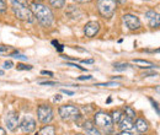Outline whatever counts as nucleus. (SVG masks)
<instances>
[{
    "label": "nucleus",
    "mask_w": 160,
    "mask_h": 135,
    "mask_svg": "<svg viewBox=\"0 0 160 135\" xmlns=\"http://www.w3.org/2000/svg\"><path fill=\"white\" fill-rule=\"evenodd\" d=\"M30 10L32 11L33 17L40 22L42 26L48 27L53 22V14L49 7L43 5L42 2H32Z\"/></svg>",
    "instance_id": "f257e3e1"
},
{
    "label": "nucleus",
    "mask_w": 160,
    "mask_h": 135,
    "mask_svg": "<svg viewBox=\"0 0 160 135\" xmlns=\"http://www.w3.org/2000/svg\"><path fill=\"white\" fill-rule=\"evenodd\" d=\"M60 119L63 122H75L80 118V111L77 106L73 104H64L58 108Z\"/></svg>",
    "instance_id": "f03ea898"
},
{
    "label": "nucleus",
    "mask_w": 160,
    "mask_h": 135,
    "mask_svg": "<svg viewBox=\"0 0 160 135\" xmlns=\"http://www.w3.org/2000/svg\"><path fill=\"white\" fill-rule=\"evenodd\" d=\"M117 9L116 0H98V10L103 19H111Z\"/></svg>",
    "instance_id": "7ed1b4c3"
},
{
    "label": "nucleus",
    "mask_w": 160,
    "mask_h": 135,
    "mask_svg": "<svg viewBox=\"0 0 160 135\" xmlns=\"http://www.w3.org/2000/svg\"><path fill=\"white\" fill-rule=\"evenodd\" d=\"M94 122H95V124L98 125V128L105 130L106 133L112 132L113 123H112V119H111L110 114H107L106 112L100 111V112L95 113V116H94Z\"/></svg>",
    "instance_id": "20e7f679"
},
{
    "label": "nucleus",
    "mask_w": 160,
    "mask_h": 135,
    "mask_svg": "<svg viewBox=\"0 0 160 135\" xmlns=\"http://www.w3.org/2000/svg\"><path fill=\"white\" fill-rule=\"evenodd\" d=\"M12 11L16 19L26 22H33L35 17L32 15V11L27 5H12Z\"/></svg>",
    "instance_id": "39448f33"
},
{
    "label": "nucleus",
    "mask_w": 160,
    "mask_h": 135,
    "mask_svg": "<svg viewBox=\"0 0 160 135\" xmlns=\"http://www.w3.org/2000/svg\"><path fill=\"white\" fill-rule=\"evenodd\" d=\"M37 118L42 124H49L53 118H54V113L51 106L48 104H41L37 108Z\"/></svg>",
    "instance_id": "423d86ee"
},
{
    "label": "nucleus",
    "mask_w": 160,
    "mask_h": 135,
    "mask_svg": "<svg viewBox=\"0 0 160 135\" xmlns=\"http://www.w3.org/2000/svg\"><path fill=\"white\" fill-rule=\"evenodd\" d=\"M123 23L126 25V27L129 30V31H136V30H139L142 23H140V20L136 16V15H132V14H126L123 15Z\"/></svg>",
    "instance_id": "0eeeda50"
},
{
    "label": "nucleus",
    "mask_w": 160,
    "mask_h": 135,
    "mask_svg": "<svg viewBox=\"0 0 160 135\" xmlns=\"http://www.w3.org/2000/svg\"><path fill=\"white\" fill-rule=\"evenodd\" d=\"M19 125H20V132L22 134H30L36 129V120L31 117H25Z\"/></svg>",
    "instance_id": "6e6552de"
},
{
    "label": "nucleus",
    "mask_w": 160,
    "mask_h": 135,
    "mask_svg": "<svg viewBox=\"0 0 160 135\" xmlns=\"http://www.w3.org/2000/svg\"><path fill=\"white\" fill-rule=\"evenodd\" d=\"M100 31V23L98 21H89L85 26H84V33L86 37L92 38L95 37Z\"/></svg>",
    "instance_id": "1a4fd4ad"
},
{
    "label": "nucleus",
    "mask_w": 160,
    "mask_h": 135,
    "mask_svg": "<svg viewBox=\"0 0 160 135\" xmlns=\"http://www.w3.org/2000/svg\"><path fill=\"white\" fill-rule=\"evenodd\" d=\"M19 120H20V117L16 112H9L6 116H5V124L8 127L9 130L14 132L18 125H19Z\"/></svg>",
    "instance_id": "9d476101"
},
{
    "label": "nucleus",
    "mask_w": 160,
    "mask_h": 135,
    "mask_svg": "<svg viewBox=\"0 0 160 135\" xmlns=\"http://www.w3.org/2000/svg\"><path fill=\"white\" fill-rule=\"evenodd\" d=\"M82 129L85 135H101V132L95 127V124L91 120H86L82 124Z\"/></svg>",
    "instance_id": "9b49d317"
},
{
    "label": "nucleus",
    "mask_w": 160,
    "mask_h": 135,
    "mask_svg": "<svg viewBox=\"0 0 160 135\" xmlns=\"http://www.w3.org/2000/svg\"><path fill=\"white\" fill-rule=\"evenodd\" d=\"M120 129L122 132H129L134 128V124H133V120L127 118V117H123L122 119L120 120Z\"/></svg>",
    "instance_id": "f8f14e48"
},
{
    "label": "nucleus",
    "mask_w": 160,
    "mask_h": 135,
    "mask_svg": "<svg viewBox=\"0 0 160 135\" xmlns=\"http://www.w3.org/2000/svg\"><path fill=\"white\" fill-rule=\"evenodd\" d=\"M134 125H136V129H137V132H138V133H140V134L145 133V132L148 130V128H149V125H148V122H147L145 119H143V118H138Z\"/></svg>",
    "instance_id": "ddd939ff"
},
{
    "label": "nucleus",
    "mask_w": 160,
    "mask_h": 135,
    "mask_svg": "<svg viewBox=\"0 0 160 135\" xmlns=\"http://www.w3.org/2000/svg\"><path fill=\"white\" fill-rule=\"evenodd\" d=\"M35 135H56V128L53 125H44Z\"/></svg>",
    "instance_id": "4468645a"
},
{
    "label": "nucleus",
    "mask_w": 160,
    "mask_h": 135,
    "mask_svg": "<svg viewBox=\"0 0 160 135\" xmlns=\"http://www.w3.org/2000/svg\"><path fill=\"white\" fill-rule=\"evenodd\" d=\"M133 63L134 64H137V65H142L139 68H147V69H152V68H154L155 65L152 63V61H149V60H142V59H134L133 60Z\"/></svg>",
    "instance_id": "2eb2a0df"
},
{
    "label": "nucleus",
    "mask_w": 160,
    "mask_h": 135,
    "mask_svg": "<svg viewBox=\"0 0 160 135\" xmlns=\"http://www.w3.org/2000/svg\"><path fill=\"white\" fill-rule=\"evenodd\" d=\"M111 119H112V123H120V120L123 118V113L120 109H115L112 113H111Z\"/></svg>",
    "instance_id": "dca6fc26"
},
{
    "label": "nucleus",
    "mask_w": 160,
    "mask_h": 135,
    "mask_svg": "<svg viewBox=\"0 0 160 135\" xmlns=\"http://www.w3.org/2000/svg\"><path fill=\"white\" fill-rule=\"evenodd\" d=\"M123 111H124V113H126V117L129 118V119H132V120L137 116V114H136V111H134L132 107H129V106H124Z\"/></svg>",
    "instance_id": "f3484780"
},
{
    "label": "nucleus",
    "mask_w": 160,
    "mask_h": 135,
    "mask_svg": "<svg viewBox=\"0 0 160 135\" xmlns=\"http://www.w3.org/2000/svg\"><path fill=\"white\" fill-rule=\"evenodd\" d=\"M51 6L54 9H62L65 5V0H48Z\"/></svg>",
    "instance_id": "a211bd4d"
},
{
    "label": "nucleus",
    "mask_w": 160,
    "mask_h": 135,
    "mask_svg": "<svg viewBox=\"0 0 160 135\" xmlns=\"http://www.w3.org/2000/svg\"><path fill=\"white\" fill-rule=\"evenodd\" d=\"M159 23H160L159 15H157V16L153 17V19H149V26H150L152 28H158V27H159Z\"/></svg>",
    "instance_id": "6ab92c4d"
},
{
    "label": "nucleus",
    "mask_w": 160,
    "mask_h": 135,
    "mask_svg": "<svg viewBox=\"0 0 160 135\" xmlns=\"http://www.w3.org/2000/svg\"><path fill=\"white\" fill-rule=\"evenodd\" d=\"M113 66H115V70H117V71H123V70H126L129 65H128L127 63H116V64H113Z\"/></svg>",
    "instance_id": "aec40b11"
},
{
    "label": "nucleus",
    "mask_w": 160,
    "mask_h": 135,
    "mask_svg": "<svg viewBox=\"0 0 160 135\" xmlns=\"http://www.w3.org/2000/svg\"><path fill=\"white\" fill-rule=\"evenodd\" d=\"M32 68H33L32 65H26V64H22V63L16 65L18 70H32Z\"/></svg>",
    "instance_id": "412c9836"
},
{
    "label": "nucleus",
    "mask_w": 160,
    "mask_h": 135,
    "mask_svg": "<svg viewBox=\"0 0 160 135\" xmlns=\"http://www.w3.org/2000/svg\"><path fill=\"white\" fill-rule=\"evenodd\" d=\"M8 7H6V1L5 0H0V14L6 12Z\"/></svg>",
    "instance_id": "4be33fe9"
},
{
    "label": "nucleus",
    "mask_w": 160,
    "mask_h": 135,
    "mask_svg": "<svg viewBox=\"0 0 160 135\" xmlns=\"http://www.w3.org/2000/svg\"><path fill=\"white\" fill-rule=\"evenodd\" d=\"M11 5H27V0H10Z\"/></svg>",
    "instance_id": "5701e85b"
},
{
    "label": "nucleus",
    "mask_w": 160,
    "mask_h": 135,
    "mask_svg": "<svg viewBox=\"0 0 160 135\" xmlns=\"http://www.w3.org/2000/svg\"><path fill=\"white\" fill-rule=\"evenodd\" d=\"M12 66H14V63H12L11 60H6V61L4 63V66H2V68H4V69H11Z\"/></svg>",
    "instance_id": "b1692460"
},
{
    "label": "nucleus",
    "mask_w": 160,
    "mask_h": 135,
    "mask_svg": "<svg viewBox=\"0 0 160 135\" xmlns=\"http://www.w3.org/2000/svg\"><path fill=\"white\" fill-rule=\"evenodd\" d=\"M12 57H15V58H18V59H21V60H27V57H26V55H22V54H19V52H15V53L12 54Z\"/></svg>",
    "instance_id": "393cba45"
},
{
    "label": "nucleus",
    "mask_w": 160,
    "mask_h": 135,
    "mask_svg": "<svg viewBox=\"0 0 160 135\" xmlns=\"http://www.w3.org/2000/svg\"><path fill=\"white\" fill-rule=\"evenodd\" d=\"M95 86H118L116 82H105V84H96Z\"/></svg>",
    "instance_id": "a878e982"
},
{
    "label": "nucleus",
    "mask_w": 160,
    "mask_h": 135,
    "mask_svg": "<svg viewBox=\"0 0 160 135\" xmlns=\"http://www.w3.org/2000/svg\"><path fill=\"white\" fill-rule=\"evenodd\" d=\"M41 85H46V86H53V85H57L56 81H42L40 82Z\"/></svg>",
    "instance_id": "bb28decb"
},
{
    "label": "nucleus",
    "mask_w": 160,
    "mask_h": 135,
    "mask_svg": "<svg viewBox=\"0 0 160 135\" xmlns=\"http://www.w3.org/2000/svg\"><path fill=\"white\" fill-rule=\"evenodd\" d=\"M67 65H68V66H73V68H78V69H80V70H86L85 68L80 66V65H78V64H73V63H67Z\"/></svg>",
    "instance_id": "cd10ccee"
},
{
    "label": "nucleus",
    "mask_w": 160,
    "mask_h": 135,
    "mask_svg": "<svg viewBox=\"0 0 160 135\" xmlns=\"http://www.w3.org/2000/svg\"><path fill=\"white\" fill-rule=\"evenodd\" d=\"M149 101H150V102L153 103V107L155 108V111H157V113L159 114V107H158V103H157V102H154V101H153L152 98H149Z\"/></svg>",
    "instance_id": "c85d7f7f"
},
{
    "label": "nucleus",
    "mask_w": 160,
    "mask_h": 135,
    "mask_svg": "<svg viewBox=\"0 0 160 135\" xmlns=\"http://www.w3.org/2000/svg\"><path fill=\"white\" fill-rule=\"evenodd\" d=\"M9 51V47L8 46H0V53H5Z\"/></svg>",
    "instance_id": "c756f323"
},
{
    "label": "nucleus",
    "mask_w": 160,
    "mask_h": 135,
    "mask_svg": "<svg viewBox=\"0 0 160 135\" xmlns=\"http://www.w3.org/2000/svg\"><path fill=\"white\" fill-rule=\"evenodd\" d=\"M62 92L65 94V95H69V96H73V95H74V91H69V90H65V89L62 90Z\"/></svg>",
    "instance_id": "7c9ffc66"
},
{
    "label": "nucleus",
    "mask_w": 160,
    "mask_h": 135,
    "mask_svg": "<svg viewBox=\"0 0 160 135\" xmlns=\"http://www.w3.org/2000/svg\"><path fill=\"white\" fill-rule=\"evenodd\" d=\"M143 76H144V77H148V76H157V73H148V71H147V73H144V74H143Z\"/></svg>",
    "instance_id": "2f4dec72"
},
{
    "label": "nucleus",
    "mask_w": 160,
    "mask_h": 135,
    "mask_svg": "<svg viewBox=\"0 0 160 135\" xmlns=\"http://www.w3.org/2000/svg\"><path fill=\"white\" fill-rule=\"evenodd\" d=\"M81 63H84V64H92L94 59H84V60H81Z\"/></svg>",
    "instance_id": "473e14b6"
},
{
    "label": "nucleus",
    "mask_w": 160,
    "mask_h": 135,
    "mask_svg": "<svg viewBox=\"0 0 160 135\" xmlns=\"http://www.w3.org/2000/svg\"><path fill=\"white\" fill-rule=\"evenodd\" d=\"M41 74H42V75H49V76H53V73H52V71H47V70H42Z\"/></svg>",
    "instance_id": "72a5a7b5"
},
{
    "label": "nucleus",
    "mask_w": 160,
    "mask_h": 135,
    "mask_svg": "<svg viewBox=\"0 0 160 135\" xmlns=\"http://www.w3.org/2000/svg\"><path fill=\"white\" fill-rule=\"evenodd\" d=\"M56 49H57L58 52H60V53H62L64 48H63V46H62V44H59V43H57V44H56Z\"/></svg>",
    "instance_id": "f704fd0d"
},
{
    "label": "nucleus",
    "mask_w": 160,
    "mask_h": 135,
    "mask_svg": "<svg viewBox=\"0 0 160 135\" xmlns=\"http://www.w3.org/2000/svg\"><path fill=\"white\" fill-rule=\"evenodd\" d=\"M90 79H92L91 75H88V76H79L78 77V80H90Z\"/></svg>",
    "instance_id": "c9c22d12"
},
{
    "label": "nucleus",
    "mask_w": 160,
    "mask_h": 135,
    "mask_svg": "<svg viewBox=\"0 0 160 135\" xmlns=\"http://www.w3.org/2000/svg\"><path fill=\"white\" fill-rule=\"evenodd\" d=\"M74 1H77V2H80V4H85V2H90L91 0H74Z\"/></svg>",
    "instance_id": "e433bc0d"
},
{
    "label": "nucleus",
    "mask_w": 160,
    "mask_h": 135,
    "mask_svg": "<svg viewBox=\"0 0 160 135\" xmlns=\"http://www.w3.org/2000/svg\"><path fill=\"white\" fill-rule=\"evenodd\" d=\"M0 135H6L5 129H4V128H1V127H0Z\"/></svg>",
    "instance_id": "4c0bfd02"
},
{
    "label": "nucleus",
    "mask_w": 160,
    "mask_h": 135,
    "mask_svg": "<svg viewBox=\"0 0 160 135\" xmlns=\"http://www.w3.org/2000/svg\"><path fill=\"white\" fill-rule=\"evenodd\" d=\"M118 135H132V134H131L129 132H121V133Z\"/></svg>",
    "instance_id": "58836bf2"
},
{
    "label": "nucleus",
    "mask_w": 160,
    "mask_h": 135,
    "mask_svg": "<svg viewBox=\"0 0 160 135\" xmlns=\"http://www.w3.org/2000/svg\"><path fill=\"white\" fill-rule=\"evenodd\" d=\"M60 99H62L60 95H56V97H54V101H60Z\"/></svg>",
    "instance_id": "ea45409f"
},
{
    "label": "nucleus",
    "mask_w": 160,
    "mask_h": 135,
    "mask_svg": "<svg viewBox=\"0 0 160 135\" xmlns=\"http://www.w3.org/2000/svg\"><path fill=\"white\" fill-rule=\"evenodd\" d=\"M116 1H118V2H121V4H124L127 0H116Z\"/></svg>",
    "instance_id": "a19ab883"
},
{
    "label": "nucleus",
    "mask_w": 160,
    "mask_h": 135,
    "mask_svg": "<svg viewBox=\"0 0 160 135\" xmlns=\"http://www.w3.org/2000/svg\"><path fill=\"white\" fill-rule=\"evenodd\" d=\"M40 1H42V0H33V2H40Z\"/></svg>",
    "instance_id": "79ce46f5"
},
{
    "label": "nucleus",
    "mask_w": 160,
    "mask_h": 135,
    "mask_svg": "<svg viewBox=\"0 0 160 135\" xmlns=\"http://www.w3.org/2000/svg\"><path fill=\"white\" fill-rule=\"evenodd\" d=\"M0 75H4V71L2 70H0Z\"/></svg>",
    "instance_id": "37998d69"
},
{
    "label": "nucleus",
    "mask_w": 160,
    "mask_h": 135,
    "mask_svg": "<svg viewBox=\"0 0 160 135\" xmlns=\"http://www.w3.org/2000/svg\"><path fill=\"white\" fill-rule=\"evenodd\" d=\"M77 135H82V134H77Z\"/></svg>",
    "instance_id": "c03bdc74"
},
{
    "label": "nucleus",
    "mask_w": 160,
    "mask_h": 135,
    "mask_svg": "<svg viewBox=\"0 0 160 135\" xmlns=\"http://www.w3.org/2000/svg\"><path fill=\"white\" fill-rule=\"evenodd\" d=\"M140 135H142V134H140Z\"/></svg>",
    "instance_id": "a18cd8bd"
}]
</instances>
